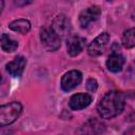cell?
<instances>
[{"instance_id": "cell-1", "label": "cell", "mask_w": 135, "mask_h": 135, "mask_svg": "<svg viewBox=\"0 0 135 135\" xmlns=\"http://www.w3.org/2000/svg\"><path fill=\"white\" fill-rule=\"evenodd\" d=\"M124 108V97L118 91L108 92L98 102L97 112L100 117L110 119L118 116Z\"/></svg>"}, {"instance_id": "cell-2", "label": "cell", "mask_w": 135, "mask_h": 135, "mask_svg": "<svg viewBox=\"0 0 135 135\" xmlns=\"http://www.w3.org/2000/svg\"><path fill=\"white\" fill-rule=\"evenodd\" d=\"M22 112V105L20 102L13 101L0 107V126L5 127L18 119Z\"/></svg>"}, {"instance_id": "cell-3", "label": "cell", "mask_w": 135, "mask_h": 135, "mask_svg": "<svg viewBox=\"0 0 135 135\" xmlns=\"http://www.w3.org/2000/svg\"><path fill=\"white\" fill-rule=\"evenodd\" d=\"M40 41L46 51L54 52L60 47V37L52 27H44L40 32Z\"/></svg>"}, {"instance_id": "cell-4", "label": "cell", "mask_w": 135, "mask_h": 135, "mask_svg": "<svg viewBox=\"0 0 135 135\" xmlns=\"http://www.w3.org/2000/svg\"><path fill=\"white\" fill-rule=\"evenodd\" d=\"M51 27L59 37H70L71 31H72L71 21L64 14L57 15L54 18Z\"/></svg>"}, {"instance_id": "cell-5", "label": "cell", "mask_w": 135, "mask_h": 135, "mask_svg": "<svg viewBox=\"0 0 135 135\" xmlns=\"http://www.w3.org/2000/svg\"><path fill=\"white\" fill-rule=\"evenodd\" d=\"M109 41H110V35L108 33L100 34L90 43L88 47V54L92 57H97L101 55L104 52L105 47L108 46Z\"/></svg>"}, {"instance_id": "cell-6", "label": "cell", "mask_w": 135, "mask_h": 135, "mask_svg": "<svg viewBox=\"0 0 135 135\" xmlns=\"http://www.w3.org/2000/svg\"><path fill=\"white\" fill-rule=\"evenodd\" d=\"M82 80V74L77 70H72L65 73L61 78V89L64 92L72 91L80 84Z\"/></svg>"}, {"instance_id": "cell-7", "label": "cell", "mask_w": 135, "mask_h": 135, "mask_svg": "<svg viewBox=\"0 0 135 135\" xmlns=\"http://www.w3.org/2000/svg\"><path fill=\"white\" fill-rule=\"evenodd\" d=\"M101 15V9L97 6V5H93L90 6L85 9H83L80 14H79V23L80 26L82 28L88 27L91 23L95 22L99 16Z\"/></svg>"}, {"instance_id": "cell-8", "label": "cell", "mask_w": 135, "mask_h": 135, "mask_svg": "<svg viewBox=\"0 0 135 135\" xmlns=\"http://www.w3.org/2000/svg\"><path fill=\"white\" fill-rule=\"evenodd\" d=\"M85 45V39L79 35H72L66 39V50L70 56L75 57L79 55Z\"/></svg>"}, {"instance_id": "cell-9", "label": "cell", "mask_w": 135, "mask_h": 135, "mask_svg": "<svg viewBox=\"0 0 135 135\" xmlns=\"http://www.w3.org/2000/svg\"><path fill=\"white\" fill-rule=\"evenodd\" d=\"M26 59L23 56H17L12 61L6 63V71L13 77H20L25 69Z\"/></svg>"}, {"instance_id": "cell-10", "label": "cell", "mask_w": 135, "mask_h": 135, "mask_svg": "<svg viewBox=\"0 0 135 135\" xmlns=\"http://www.w3.org/2000/svg\"><path fill=\"white\" fill-rule=\"evenodd\" d=\"M92 102V96L86 93H77L70 98L69 105L72 110L79 111L86 108Z\"/></svg>"}, {"instance_id": "cell-11", "label": "cell", "mask_w": 135, "mask_h": 135, "mask_svg": "<svg viewBox=\"0 0 135 135\" xmlns=\"http://www.w3.org/2000/svg\"><path fill=\"white\" fill-rule=\"evenodd\" d=\"M124 57L119 53H113L107 59V68L112 73H118L122 70L124 64Z\"/></svg>"}, {"instance_id": "cell-12", "label": "cell", "mask_w": 135, "mask_h": 135, "mask_svg": "<svg viewBox=\"0 0 135 135\" xmlns=\"http://www.w3.org/2000/svg\"><path fill=\"white\" fill-rule=\"evenodd\" d=\"M8 27L14 32L20 34H26L31 30V22L27 19H17L12 21L8 24Z\"/></svg>"}, {"instance_id": "cell-13", "label": "cell", "mask_w": 135, "mask_h": 135, "mask_svg": "<svg viewBox=\"0 0 135 135\" xmlns=\"http://www.w3.org/2000/svg\"><path fill=\"white\" fill-rule=\"evenodd\" d=\"M18 47V42L14 39H12L7 34L3 33L1 35V49L2 51L6 53H12L15 52Z\"/></svg>"}, {"instance_id": "cell-14", "label": "cell", "mask_w": 135, "mask_h": 135, "mask_svg": "<svg viewBox=\"0 0 135 135\" xmlns=\"http://www.w3.org/2000/svg\"><path fill=\"white\" fill-rule=\"evenodd\" d=\"M122 45L127 49H131L135 46V27L126 31L121 38Z\"/></svg>"}, {"instance_id": "cell-15", "label": "cell", "mask_w": 135, "mask_h": 135, "mask_svg": "<svg viewBox=\"0 0 135 135\" xmlns=\"http://www.w3.org/2000/svg\"><path fill=\"white\" fill-rule=\"evenodd\" d=\"M97 86H98V83H97L96 79H94V78L88 79V81H86V89H88L89 91L95 92L96 89H97Z\"/></svg>"}, {"instance_id": "cell-16", "label": "cell", "mask_w": 135, "mask_h": 135, "mask_svg": "<svg viewBox=\"0 0 135 135\" xmlns=\"http://www.w3.org/2000/svg\"><path fill=\"white\" fill-rule=\"evenodd\" d=\"M3 7H4V2L3 0H1V11H3Z\"/></svg>"}, {"instance_id": "cell-17", "label": "cell", "mask_w": 135, "mask_h": 135, "mask_svg": "<svg viewBox=\"0 0 135 135\" xmlns=\"http://www.w3.org/2000/svg\"><path fill=\"white\" fill-rule=\"evenodd\" d=\"M107 1H112V0H107Z\"/></svg>"}]
</instances>
